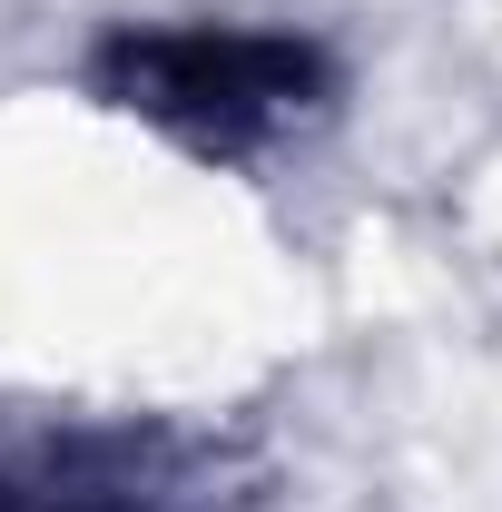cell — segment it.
<instances>
[{"label": "cell", "instance_id": "1", "mask_svg": "<svg viewBox=\"0 0 502 512\" xmlns=\"http://www.w3.org/2000/svg\"><path fill=\"white\" fill-rule=\"evenodd\" d=\"M325 89H335V69L315 40L247 30V20H158V30H119L99 50V99L197 158H247L266 138L306 128Z\"/></svg>", "mask_w": 502, "mask_h": 512}]
</instances>
